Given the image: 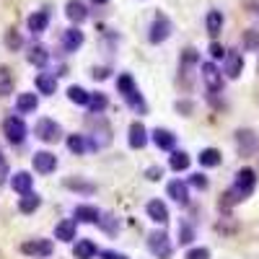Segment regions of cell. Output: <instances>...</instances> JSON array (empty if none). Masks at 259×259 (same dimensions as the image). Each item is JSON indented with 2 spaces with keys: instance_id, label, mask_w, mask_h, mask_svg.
I'll list each match as a JSON object with an SVG mask.
<instances>
[{
  "instance_id": "cell-13",
  "label": "cell",
  "mask_w": 259,
  "mask_h": 259,
  "mask_svg": "<svg viewBox=\"0 0 259 259\" xmlns=\"http://www.w3.org/2000/svg\"><path fill=\"white\" fill-rule=\"evenodd\" d=\"M127 143H130V148H135V150H140V148L148 145V130L143 127V122H133V124H130Z\"/></svg>"
},
{
  "instance_id": "cell-11",
  "label": "cell",
  "mask_w": 259,
  "mask_h": 259,
  "mask_svg": "<svg viewBox=\"0 0 259 259\" xmlns=\"http://www.w3.org/2000/svg\"><path fill=\"white\" fill-rule=\"evenodd\" d=\"M236 145H239V150H241L244 156L256 153V148H259L256 135L251 133V130H239V133H236Z\"/></svg>"
},
{
  "instance_id": "cell-37",
  "label": "cell",
  "mask_w": 259,
  "mask_h": 259,
  "mask_svg": "<svg viewBox=\"0 0 259 259\" xmlns=\"http://www.w3.org/2000/svg\"><path fill=\"white\" fill-rule=\"evenodd\" d=\"M65 187L68 189H78V192H85V194H91L96 187L89 184V182H75V179H65Z\"/></svg>"
},
{
  "instance_id": "cell-1",
  "label": "cell",
  "mask_w": 259,
  "mask_h": 259,
  "mask_svg": "<svg viewBox=\"0 0 259 259\" xmlns=\"http://www.w3.org/2000/svg\"><path fill=\"white\" fill-rule=\"evenodd\" d=\"M254 189H256V171L254 168H241L239 174H236V182L228 192V197H231V202H241Z\"/></svg>"
},
{
  "instance_id": "cell-21",
  "label": "cell",
  "mask_w": 259,
  "mask_h": 259,
  "mask_svg": "<svg viewBox=\"0 0 259 259\" xmlns=\"http://www.w3.org/2000/svg\"><path fill=\"white\" fill-rule=\"evenodd\" d=\"M36 91L45 94V96H52L57 91V75L52 73H39L36 75Z\"/></svg>"
},
{
  "instance_id": "cell-18",
  "label": "cell",
  "mask_w": 259,
  "mask_h": 259,
  "mask_svg": "<svg viewBox=\"0 0 259 259\" xmlns=\"http://www.w3.org/2000/svg\"><path fill=\"white\" fill-rule=\"evenodd\" d=\"M244 73V57L239 52H226V75L228 78H239Z\"/></svg>"
},
{
  "instance_id": "cell-12",
  "label": "cell",
  "mask_w": 259,
  "mask_h": 259,
  "mask_svg": "<svg viewBox=\"0 0 259 259\" xmlns=\"http://www.w3.org/2000/svg\"><path fill=\"white\" fill-rule=\"evenodd\" d=\"M83 41H85V36H83V31H80L78 26L65 29V34H62V47H65V52H78V50L83 47Z\"/></svg>"
},
{
  "instance_id": "cell-22",
  "label": "cell",
  "mask_w": 259,
  "mask_h": 259,
  "mask_svg": "<svg viewBox=\"0 0 259 259\" xmlns=\"http://www.w3.org/2000/svg\"><path fill=\"white\" fill-rule=\"evenodd\" d=\"M36 106H39L36 94H18V99H16V112H18V114L36 112Z\"/></svg>"
},
{
  "instance_id": "cell-39",
  "label": "cell",
  "mask_w": 259,
  "mask_h": 259,
  "mask_svg": "<svg viewBox=\"0 0 259 259\" xmlns=\"http://www.w3.org/2000/svg\"><path fill=\"white\" fill-rule=\"evenodd\" d=\"M99 223H101V228H104L106 233H114V231H117L119 218H114V215H104V218H99Z\"/></svg>"
},
{
  "instance_id": "cell-3",
  "label": "cell",
  "mask_w": 259,
  "mask_h": 259,
  "mask_svg": "<svg viewBox=\"0 0 259 259\" xmlns=\"http://www.w3.org/2000/svg\"><path fill=\"white\" fill-rule=\"evenodd\" d=\"M3 133H6V140L11 143V145H21L26 140V122L21 119V117H6V122H3Z\"/></svg>"
},
{
  "instance_id": "cell-28",
  "label": "cell",
  "mask_w": 259,
  "mask_h": 259,
  "mask_svg": "<svg viewBox=\"0 0 259 259\" xmlns=\"http://www.w3.org/2000/svg\"><path fill=\"white\" fill-rule=\"evenodd\" d=\"M192 163L189 153H184V150H171V158H168V166L174 168V171H187Z\"/></svg>"
},
{
  "instance_id": "cell-16",
  "label": "cell",
  "mask_w": 259,
  "mask_h": 259,
  "mask_svg": "<svg viewBox=\"0 0 259 259\" xmlns=\"http://www.w3.org/2000/svg\"><path fill=\"white\" fill-rule=\"evenodd\" d=\"M26 26H29V31H31L34 36L41 34V31H47V26H50V13H47V11L31 13V16L26 18Z\"/></svg>"
},
{
  "instance_id": "cell-44",
  "label": "cell",
  "mask_w": 259,
  "mask_h": 259,
  "mask_svg": "<svg viewBox=\"0 0 259 259\" xmlns=\"http://www.w3.org/2000/svg\"><path fill=\"white\" fill-rule=\"evenodd\" d=\"M145 177H148L150 182H158V179L163 177V168H158V166H150V168L145 171Z\"/></svg>"
},
{
  "instance_id": "cell-41",
  "label": "cell",
  "mask_w": 259,
  "mask_h": 259,
  "mask_svg": "<svg viewBox=\"0 0 259 259\" xmlns=\"http://www.w3.org/2000/svg\"><path fill=\"white\" fill-rule=\"evenodd\" d=\"M184 259H210V249H205V246H197V249H189Z\"/></svg>"
},
{
  "instance_id": "cell-43",
  "label": "cell",
  "mask_w": 259,
  "mask_h": 259,
  "mask_svg": "<svg viewBox=\"0 0 259 259\" xmlns=\"http://www.w3.org/2000/svg\"><path fill=\"white\" fill-rule=\"evenodd\" d=\"M210 55H212V60H223L226 57V50L218 45V41H212V45H210Z\"/></svg>"
},
{
  "instance_id": "cell-32",
  "label": "cell",
  "mask_w": 259,
  "mask_h": 259,
  "mask_svg": "<svg viewBox=\"0 0 259 259\" xmlns=\"http://www.w3.org/2000/svg\"><path fill=\"white\" fill-rule=\"evenodd\" d=\"M68 148H70V153H75V156H83L85 153V148H89V143H85V138L83 135H68Z\"/></svg>"
},
{
  "instance_id": "cell-17",
  "label": "cell",
  "mask_w": 259,
  "mask_h": 259,
  "mask_svg": "<svg viewBox=\"0 0 259 259\" xmlns=\"http://www.w3.org/2000/svg\"><path fill=\"white\" fill-rule=\"evenodd\" d=\"M31 187H34V177L29 174V171H18V174L11 179V189L16 194H29Z\"/></svg>"
},
{
  "instance_id": "cell-27",
  "label": "cell",
  "mask_w": 259,
  "mask_h": 259,
  "mask_svg": "<svg viewBox=\"0 0 259 259\" xmlns=\"http://www.w3.org/2000/svg\"><path fill=\"white\" fill-rule=\"evenodd\" d=\"M205 26H207V34L210 36H218L223 31V13L221 11H210L207 18H205Z\"/></svg>"
},
{
  "instance_id": "cell-19",
  "label": "cell",
  "mask_w": 259,
  "mask_h": 259,
  "mask_svg": "<svg viewBox=\"0 0 259 259\" xmlns=\"http://www.w3.org/2000/svg\"><path fill=\"white\" fill-rule=\"evenodd\" d=\"M101 212L96 205H75V223H99Z\"/></svg>"
},
{
  "instance_id": "cell-31",
  "label": "cell",
  "mask_w": 259,
  "mask_h": 259,
  "mask_svg": "<svg viewBox=\"0 0 259 259\" xmlns=\"http://www.w3.org/2000/svg\"><path fill=\"white\" fill-rule=\"evenodd\" d=\"M29 62H31V65H36V68H45V65L50 62L47 50L41 47V45H34V47H31V52H29Z\"/></svg>"
},
{
  "instance_id": "cell-48",
  "label": "cell",
  "mask_w": 259,
  "mask_h": 259,
  "mask_svg": "<svg viewBox=\"0 0 259 259\" xmlns=\"http://www.w3.org/2000/svg\"><path fill=\"white\" fill-rule=\"evenodd\" d=\"M94 78H96V80H104V78H106V70H104V68H101V70H94Z\"/></svg>"
},
{
  "instance_id": "cell-30",
  "label": "cell",
  "mask_w": 259,
  "mask_h": 259,
  "mask_svg": "<svg viewBox=\"0 0 259 259\" xmlns=\"http://www.w3.org/2000/svg\"><path fill=\"white\" fill-rule=\"evenodd\" d=\"M68 99H70L73 104H78V106H89L91 94L85 91V89H80V85H70V89H68Z\"/></svg>"
},
{
  "instance_id": "cell-49",
  "label": "cell",
  "mask_w": 259,
  "mask_h": 259,
  "mask_svg": "<svg viewBox=\"0 0 259 259\" xmlns=\"http://www.w3.org/2000/svg\"><path fill=\"white\" fill-rule=\"evenodd\" d=\"M94 3H96V6H104V3H109V0H94Z\"/></svg>"
},
{
  "instance_id": "cell-6",
  "label": "cell",
  "mask_w": 259,
  "mask_h": 259,
  "mask_svg": "<svg viewBox=\"0 0 259 259\" xmlns=\"http://www.w3.org/2000/svg\"><path fill=\"white\" fill-rule=\"evenodd\" d=\"M171 21H168V16H163V13H158L156 18H153V24H150V34H148V39H150V45H161V41H166L168 36H171Z\"/></svg>"
},
{
  "instance_id": "cell-24",
  "label": "cell",
  "mask_w": 259,
  "mask_h": 259,
  "mask_svg": "<svg viewBox=\"0 0 259 259\" xmlns=\"http://www.w3.org/2000/svg\"><path fill=\"white\" fill-rule=\"evenodd\" d=\"M55 239L57 241H73L75 239V221H60L55 226Z\"/></svg>"
},
{
  "instance_id": "cell-42",
  "label": "cell",
  "mask_w": 259,
  "mask_h": 259,
  "mask_svg": "<svg viewBox=\"0 0 259 259\" xmlns=\"http://www.w3.org/2000/svg\"><path fill=\"white\" fill-rule=\"evenodd\" d=\"M189 184L197 187V189H205V187H207V179H205L202 174H192V177H189Z\"/></svg>"
},
{
  "instance_id": "cell-35",
  "label": "cell",
  "mask_w": 259,
  "mask_h": 259,
  "mask_svg": "<svg viewBox=\"0 0 259 259\" xmlns=\"http://www.w3.org/2000/svg\"><path fill=\"white\" fill-rule=\"evenodd\" d=\"M124 101H127L130 106H133L135 112H140V114H145V112H148V104H145V99H143L138 91H135V94H130V96H124Z\"/></svg>"
},
{
  "instance_id": "cell-15",
  "label": "cell",
  "mask_w": 259,
  "mask_h": 259,
  "mask_svg": "<svg viewBox=\"0 0 259 259\" xmlns=\"http://www.w3.org/2000/svg\"><path fill=\"white\" fill-rule=\"evenodd\" d=\"M65 16H68L73 24H83V21L89 18V8H85L83 0H68V6H65Z\"/></svg>"
},
{
  "instance_id": "cell-34",
  "label": "cell",
  "mask_w": 259,
  "mask_h": 259,
  "mask_svg": "<svg viewBox=\"0 0 259 259\" xmlns=\"http://www.w3.org/2000/svg\"><path fill=\"white\" fill-rule=\"evenodd\" d=\"M89 106H91V112H94V114H101V112L106 109V106H109V99H106L104 94H91Z\"/></svg>"
},
{
  "instance_id": "cell-20",
  "label": "cell",
  "mask_w": 259,
  "mask_h": 259,
  "mask_svg": "<svg viewBox=\"0 0 259 259\" xmlns=\"http://www.w3.org/2000/svg\"><path fill=\"white\" fill-rule=\"evenodd\" d=\"M145 212H148V218L153 221V223H166L168 221V207L161 202V200H150L148 202V207H145Z\"/></svg>"
},
{
  "instance_id": "cell-7",
  "label": "cell",
  "mask_w": 259,
  "mask_h": 259,
  "mask_svg": "<svg viewBox=\"0 0 259 259\" xmlns=\"http://www.w3.org/2000/svg\"><path fill=\"white\" fill-rule=\"evenodd\" d=\"M52 251H55V246H52V241H47V239H31V241L21 244V254H26V256H31V259H45V256H50Z\"/></svg>"
},
{
  "instance_id": "cell-8",
  "label": "cell",
  "mask_w": 259,
  "mask_h": 259,
  "mask_svg": "<svg viewBox=\"0 0 259 259\" xmlns=\"http://www.w3.org/2000/svg\"><path fill=\"white\" fill-rule=\"evenodd\" d=\"M148 249L153 251L158 259H168L171 256V241L163 231H153L148 236Z\"/></svg>"
},
{
  "instance_id": "cell-38",
  "label": "cell",
  "mask_w": 259,
  "mask_h": 259,
  "mask_svg": "<svg viewBox=\"0 0 259 259\" xmlns=\"http://www.w3.org/2000/svg\"><path fill=\"white\" fill-rule=\"evenodd\" d=\"M244 47H246V50H251V52H254V50H259V34H256L254 29H249V31L244 34Z\"/></svg>"
},
{
  "instance_id": "cell-2",
  "label": "cell",
  "mask_w": 259,
  "mask_h": 259,
  "mask_svg": "<svg viewBox=\"0 0 259 259\" xmlns=\"http://www.w3.org/2000/svg\"><path fill=\"white\" fill-rule=\"evenodd\" d=\"M89 124H91V148L94 150L109 148L112 145V127H109V122L96 114V117L89 119Z\"/></svg>"
},
{
  "instance_id": "cell-36",
  "label": "cell",
  "mask_w": 259,
  "mask_h": 259,
  "mask_svg": "<svg viewBox=\"0 0 259 259\" xmlns=\"http://www.w3.org/2000/svg\"><path fill=\"white\" fill-rule=\"evenodd\" d=\"M192 241H194V228L187 221H182L179 223V244H192Z\"/></svg>"
},
{
  "instance_id": "cell-23",
  "label": "cell",
  "mask_w": 259,
  "mask_h": 259,
  "mask_svg": "<svg viewBox=\"0 0 259 259\" xmlns=\"http://www.w3.org/2000/svg\"><path fill=\"white\" fill-rule=\"evenodd\" d=\"M197 161H200V166H205V168H215V166H221L223 156H221L218 148H205L202 153L197 156Z\"/></svg>"
},
{
  "instance_id": "cell-46",
  "label": "cell",
  "mask_w": 259,
  "mask_h": 259,
  "mask_svg": "<svg viewBox=\"0 0 259 259\" xmlns=\"http://www.w3.org/2000/svg\"><path fill=\"white\" fill-rule=\"evenodd\" d=\"M101 259H127V256L117 254V251H101Z\"/></svg>"
},
{
  "instance_id": "cell-9",
  "label": "cell",
  "mask_w": 259,
  "mask_h": 259,
  "mask_svg": "<svg viewBox=\"0 0 259 259\" xmlns=\"http://www.w3.org/2000/svg\"><path fill=\"white\" fill-rule=\"evenodd\" d=\"M31 166H34V171L36 174H52V171L57 168V156L55 153H50V150H36L34 153V158H31Z\"/></svg>"
},
{
  "instance_id": "cell-47",
  "label": "cell",
  "mask_w": 259,
  "mask_h": 259,
  "mask_svg": "<svg viewBox=\"0 0 259 259\" xmlns=\"http://www.w3.org/2000/svg\"><path fill=\"white\" fill-rule=\"evenodd\" d=\"M177 109L184 112V114H189V112H192V104H189V101H179V104H177Z\"/></svg>"
},
{
  "instance_id": "cell-29",
  "label": "cell",
  "mask_w": 259,
  "mask_h": 259,
  "mask_svg": "<svg viewBox=\"0 0 259 259\" xmlns=\"http://www.w3.org/2000/svg\"><path fill=\"white\" fill-rule=\"evenodd\" d=\"M117 91H119L122 96H130V94H135V91H138V85H135V78L130 75V73H122V75L117 78Z\"/></svg>"
},
{
  "instance_id": "cell-4",
  "label": "cell",
  "mask_w": 259,
  "mask_h": 259,
  "mask_svg": "<svg viewBox=\"0 0 259 259\" xmlns=\"http://www.w3.org/2000/svg\"><path fill=\"white\" fill-rule=\"evenodd\" d=\"M34 133H36V138H39L41 143H57V140L62 138V130H60V124H57L55 119H50V117H41V119H36V124H34Z\"/></svg>"
},
{
  "instance_id": "cell-10",
  "label": "cell",
  "mask_w": 259,
  "mask_h": 259,
  "mask_svg": "<svg viewBox=\"0 0 259 259\" xmlns=\"http://www.w3.org/2000/svg\"><path fill=\"white\" fill-rule=\"evenodd\" d=\"M166 194L174 202H179V205H187L189 202V187H187V182H182V179H171L168 184H166Z\"/></svg>"
},
{
  "instance_id": "cell-5",
  "label": "cell",
  "mask_w": 259,
  "mask_h": 259,
  "mask_svg": "<svg viewBox=\"0 0 259 259\" xmlns=\"http://www.w3.org/2000/svg\"><path fill=\"white\" fill-rule=\"evenodd\" d=\"M200 73H202V80H205L210 94H221L223 91V73L218 70V65H215V62H202Z\"/></svg>"
},
{
  "instance_id": "cell-33",
  "label": "cell",
  "mask_w": 259,
  "mask_h": 259,
  "mask_svg": "<svg viewBox=\"0 0 259 259\" xmlns=\"http://www.w3.org/2000/svg\"><path fill=\"white\" fill-rule=\"evenodd\" d=\"M13 91V75L8 68H0V96H8Z\"/></svg>"
},
{
  "instance_id": "cell-14",
  "label": "cell",
  "mask_w": 259,
  "mask_h": 259,
  "mask_svg": "<svg viewBox=\"0 0 259 259\" xmlns=\"http://www.w3.org/2000/svg\"><path fill=\"white\" fill-rule=\"evenodd\" d=\"M150 135H153V143H156V148H158V150H168V153L174 150V145H177V135L171 133V130L158 127V130H153Z\"/></svg>"
},
{
  "instance_id": "cell-26",
  "label": "cell",
  "mask_w": 259,
  "mask_h": 259,
  "mask_svg": "<svg viewBox=\"0 0 259 259\" xmlns=\"http://www.w3.org/2000/svg\"><path fill=\"white\" fill-rule=\"evenodd\" d=\"M73 254H75V259H94V256L99 254V249H96V244H94V241L83 239V241H78V244H75Z\"/></svg>"
},
{
  "instance_id": "cell-25",
  "label": "cell",
  "mask_w": 259,
  "mask_h": 259,
  "mask_svg": "<svg viewBox=\"0 0 259 259\" xmlns=\"http://www.w3.org/2000/svg\"><path fill=\"white\" fill-rule=\"evenodd\" d=\"M41 205V197L39 194H34V192H29V194H21V200H18V210L24 212V215H29V212H36V207Z\"/></svg>"
},
{
  "instance_id": "cell-45",
  "label": "cell",
  "mask_w": 259,
  "mask_h": 259,
  "mask_svg": "<svg viewBox=\"0 0 259 259\" xmlns=\"http://www.w3.org/2000/svg\"><path fill=\"white\" fill-rule=\"evenodd\" d=\"M6 177H8V161H6L3 153H0V182H6Z\"/></svg>"
},
{
  "instance_id": "cell-40",
  "label": "cell",
  "mask_w": 259,
  "mask_h": 259,
  "mask_svg": "<svg viewBox=\"0 0 259 259\" xmlns=\"http://www.w3.org/2000/svg\"><path fill=\"white\" fill-rule=\"evenodd\" d=\"M21 45H24L21 34H16V31H6V47H8V50H18Z\"/></svg>"
}]
</instances>
